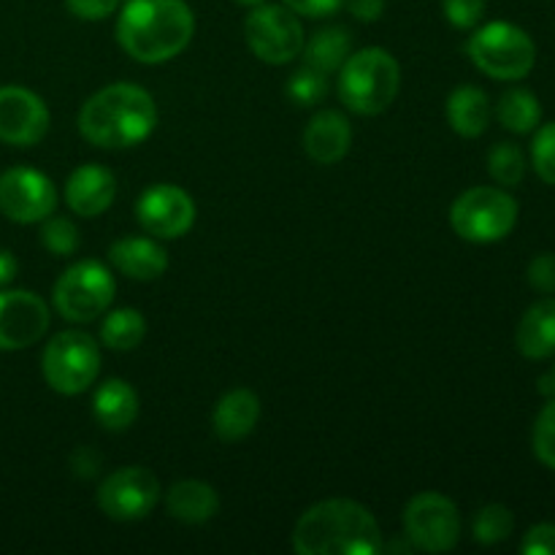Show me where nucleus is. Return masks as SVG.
<instances>
[{
    "label": "nucleus",
    "mask_w": 555,
    "mask_h": 555,
    "mask_svg": "<svg viewBox=\"0 0 555 555\" xmlns=\"http://www.w3.org/2000/svg\"><path fill=\"white\" fill-rule=\"evenodd\" d=\"M108 260L119 274L135 282H152L168 269V253L155 238L146 236H128L114 242L108 249Z\"/></svg>",
    "instance_id": "18"
},
{
    "label": "nucleus",
    "mask_w": 555,
    "mask_h": 555,
    "mask_svg": "<svg viewBox=\"0 0 555 555\" xmlns=\"http://www.w3.org/2000/svg\"><path fill=\"white\" fill-rule=\"evenodd\" d=\"M119 5H122V0H65V9H68L76 20L85 22L106 20L114 11H119Z\"/></svg>",
    "instance_id": "35"
},
{
    "label": "nucleus",
    "mask_w": 555,
    "mask_h": 555,
    "mask_svg": "<svg viewBox=\"0 0 555 555\" xmlns=\"http://www.w3.org/2000/svg\"><path fill=\"white\" fill-rule=\"evenodd\" d=\"M328 95V81L325 74L314 68H301L287 79V98H291L296 106H314L318 101Z\"/></svg>",
    "instance_id": "30"
},
{
    "label": "nucleus",
    "mask_w": 555,
    "mask_h": 555,
    "mask_svg": "<svg viewBox=\"0 0 555 555\" xmlns=\"http://www.w3.org/2000/svg\"><path fill=\"white\" fill-rule=\"evenodd\" d=\"M157 125V106L139 85L117 81L85 101L79 133L101 150H128L150 139Z\"/></svg>",
    "instance_id": "3"
},
{
    "label": "nucleus",
    "mask_w": 555,
    "mask_h": 555,
    "mask_svg": "<svg viewBox=\"0 0 555 555\" xmlns=\"http://www.w3.org/2000/svg\"><path fill=\"white\" fill-rule=\"evenodd\" d=\"M92 415H95L98 426H103L106 431H125L139 417V393L125 379H106L95 390Z\"/></svg>",
    "instance_id": "22"
},
{
    "label": "nucleus",
    "mask_w": 555,
    "mask_h": 555,
    "mask_svg": "<svg viewBox=\"0 0 555 555\" xmlns=\"http://www.w3.org/2000/svg\"><path fill=\"white\" fill-rule=\"evenodd\" d=\"M41 244L57 258H68L79 249V228L68 217H47L41 228Z\"/></svg>",
    "instance_id": "29"
},
{
    "label": "nucleus",
    "mask_w": 555,
    "mask_h": 555,
    "mask_svg": "<svg viewBox=\"0 0 555 555\" xmlns=\"http://www.w3.org/2000/svg\"><path fill=\"white\" fill-rule=\"evenodd\" d=\"M345 5L361 22H377L385 11V0H345Z\"/></svg>",
    "instance_id": "38"
},
{
    "label": "nucleus",
    "mask_w": 555,
    "mask_h": 555,
    "mask_svg": "<svg viewBox=\"0 0 555 555\" xmlns=\"http://www.w3.org/2000/svg\"><path fill=\"white\" fill-rule=\"evenodd\" d=\"M515 531V515L504 504H486L480 513L475 515L472 524V534L480 545H499V542L509 540Z\"/></svg>",
    "instance_id": "28"
},
{
    "label": "nucleus",
    "mask_w": 555,
    "mask_h": 555,
    "mask_svg": "<svg viewBox=\"0 0 555 555\" xmlns=\"http://www.w3.org/2000/svg\"><path fill=\"white\" fill-rule=\"evenodd\" d=\"M537 390H540L545 399H555V363L551 369H547L545 374H542L540 383H537Z\"/></svg>",
    "instance_id": "40"
},
{
    "label": "nucleus",
    "mask_w": 555,
    "mask_h": 555,
    "mask_svg": "<svg viewBox=\"0 0 555 555\" xmlns=\"http://www.w3.org/2000/svg\"><path fill=\"white\" fill-rule=\"evenodd\" d=\"M486 0H442V14L459 30H472L486 14Z\"/></svg>",
    "instance_id": "33"
},
{
    "label": "nucleus",
    "mask_w": 555,
    "mask_h": 555,
    "mask_svg": "<svg viewBox=\"0 0 555 555\" xmlns=\"http://www.w3.org/2000/svg\"><path fill=\"white\" fill-rule=\"evenodd\" d=\"M496 117L502 122V128H507L509 133H534L542 122L540 98L531 90H526V87H513V90H507L499 98Z\"/></svg>",
    "instance_id": "25"
},
{
    "label": "nucleus",
    "mask_w": 555,
    "mask_h": 555,
    "mask_svg": "<svg viewBox=\"0 0 555 555\" xmlns=\"http://www.w3.org/2000/svg\"><path fill=\"white\" fill-rule=\"evenodd\" d=\"M146 320L139 309H114L106 314L101 325V341L103 347L114 352H128L144 341Z\"/></svg>",
    "instance_id": "26"
},
{
    "label": "nucleus",
    "mask_w": 555,
    "mask_h": 555,
    "mask_svg": "<svg viewBox=\"0 0 555 555\" xmlns=\"http://www.w3.org/2000/svg\"><path fill=\"white\" fill-rule=\"evenodd\" d=\"M531 448L537 461L555 472V399H547L545 410L537 415L534 431H531Z\"/></svg>",
    "instance_id": "31"
},
{
    "label": "nucleus",
    "mask_w": 555,
    "mask_h": 555,
    "mask_svg": "<svg viewBox=\"0 0 555 555\" xmlns=\"http://www.w3.org/2000/svg\"><path fill=\"white\" fill-rule=\"evenodd\" d=\"M515 345L529 361H547L555 356V298L545 296L526 309L515 331Z\"/></svg>",
    "instance_id": "19"
},
{
    "label": "nucleus",
    "mask_w": 555,
    "mask_h": 555,
    "mask_svg": "<svg viewBox=\"0 0 555 555\" xmlns=\"http://www.w3.org/2000/svg\"><path fill=\"white\" fill-rule=\"evenodd\" d=\"M249 52L269 65H287L304 52V27L287 5L260 3L244 22Z\"/></svg>",
    "instance_id": "9"
},
{
    "label": "nucleus",
    "mask_w": 555,
    "mask_h": 555,
    "mask_svg": "<svg viewBox=\"0 0 555 555\" xmlns=\"http://www.w3.org/2000/svg\"><path fill=\"white\" fill-rule=\"evenodd\" d=\"M141 228L155 238H182L195 225V201L177 184H152L135 204Z\"/></svg>",
    "instance_id": "13"
},
{
    "label": "nucleus",
    "mask_w": 555,
    "mask_h": 555,
    "mask_svg": "<svg viewBox=\"0 0 555 555\" xmlns=\"http://www.w3.org/2000/svg\"><path fill=\"white\" fill-rule=\"evenodd\" d=\"M352 54V36L345 27H323L309 38L304 47V57H307L309 68L320 70V74H334L341 68L347 57Z\"/></svg>",
    "instance_id": "24"
},
{
    "label": "nucleus",
    "mask_w": 555,
    "mask_h": 555,
    "mask_svg": "<svg viewBox=\"0 0 555 555\" xmlns=\"http://www.w3.org/2000/svg\"><path fill=\"white\" fill-rule=\"evenodd\" d=\"M524 555H555V524H537L520 542Z\"/></svg>",
    "instance_id": "36"
},
{
    "label": "nucleus",
    "mask_w": 555,
    "mask_h": 555,
    "mask_svg": "<svg viewBox=\"0 0 555 555\" xmlns=\"http://www.w3.org/2000/svg\"><path fill=\"white\" fill-rule=\"evenodd\" d=\"M16 271H20V263H16L14 255H11L9 249H0V291L14 282Z\"/></svg>",
    "instance_id": "39"
},
{
    "label": "nucleus",
    "mask_w": 555,
    "mask_h": 555,
    "mask_svg": "<svg viewBox=\"0 0 555 555\" xmlns=\"http://www.w3.org/2000/svg\"><path fill=\"white\" fill-rule=\"evenodd\" d=\"M466 54L486 76L499 81H518L531 74L537 47L524 27L513 22H488L466 41Z\"/></svg>",
    "instance_id": "5"
},
{
    "label": "nucleus",
    "mask_w": 555,
    "mask_h": 555,
    "mask_svg": "<svg viewBox=\"0 0 555 555\" xmlns=\"http://www.w3.org/2000/svg\"><path fill=\"white\" fill-rule=\"evenodd\" d=\"M352 144V128L347 122L345 114L339 112H318L309 119L307 130H304V150L320 166H334L341 157L350 152Z\"/></svg>",
    "instance_id": "17"
},
{
    "label": "nucleus",
    "mask_w": 555,
    "mask_h": 555,
    "mask_svg": "<svg viewBox=\"0 0 555 555\" xmlns=\"http://www.w3.org/2000/svg\"><path fill=\"white\" fill-rule=\"evenodd\" d=\"M260 421V399L247 388L228 390L215 406L211 428L222 442H242L255 431Z\"/></svg>",
    "instance_id": "20"
},
{
    "label": "nucleus",
    "mask_w": 555,
    "mask_h": 555,
    "mask_svg": "<svg viewBox=\"0 0 555 555\" xmlns=\"http://www.w3.org/2000/svg\"><path fill=\"white\" fill-rule=\"evenodd\" d=\"M49 133V108L27 87H0V141L9 146H36Z\"/></svg>",
    "instance_id": "14"
},
{
    "label": "nucleus",
    "mask_w": 555,
    "mask_h": 555,
    "mask_svg": "<svg viewBox=\"0 0 555 555\" xmlns=\"http://www.w3.org/2000/svg\"><path fill=\"white\" fill-rule=\"evenodd\" d=\"M401 87V68L385 49L369 47L352 52L339 68V95L350 112L377 117L396 101Z\"/></svg>",
    "instance_id": "4"
},
{
    "label": "nucleus",
    "mask_w": 555,
    "mask_h": 555,
    "mask_svg": "<svg viewBox=\"0 0 555 555\" xmlns=\"http://www.w3.org/2000/svg\"><path fill=\"white\" fill-rule=\"evenodd\" d=\"M166 509L171 518L190 526H198L220 513V496L204 480H179L168 488Z\"/></svg>",
    "instance_id": "23"
},
{
    "label": "nucleus",
    "mask_w": 555,
    "mask_h": 555,
    "mask_svg": "<svg viewBox=\"0 0 555 555\" xmlns=\"http://www.w3.org/2000/svg\"><path fill=\"white\" fill-rule=\"evenodd\" d=\"M114 296H117V282L112 271L98 260H79L54 282L52 304L60 318L68 323H92L108 312Z\"/></svg>",
    "instance_id": "7"
},
{
    "label": "nucleus",
    "mask_w": 555,
    "mask_h": 555,
    "mask_svg": "<svg viewBox=\"0 0 555 555\" xmlns=\"http://www.w3.org/2000/svg\"><path fill=\"white\" fill-rule=\"evenodd\" d=\"M95 502L106 518L119 524L141 520L160 502V480L146 466H125L101 482Z\"/></svg>",
    "instance_id": "11"
},
{
    "label": "nucleus",
    "mask_w": 555,
    "mask_h": 555,
    "mask_svg": "<svg viewBox=\"0 0 555 555\" xmlns=\"http://www.w3.org/2000/svg\"><path fill=\"white\" fill-rule=\"evenodd\" d=\"M298 555H377L385 551L377 518L352 499H325L298 518L293 529Z\"/></svg>",
    "instance_id": "2"
},
{
    "label": "nucleus",
    "mask_w": 555,
    "mask_h": 555,
    "mask_svg": "<svg viewBox=\"0 0 555 555\" xmlns=\"http://www.w3.org/2000/svg\"><path fill=\"white\" fill-rule=\"evenodd\" d=\"M488 173L499 188H518L526 177V155L513 141H499L488 152Z\"/></svg>",
    "instance_id": "27"
},
{
    "label": "nucleus",
    "mask_w": 555,
    "mask_h": 555,
    "mask_svg": "<svg viewBox=\"0 0 555 555\" xmlns=\"http://www.w3.org/2000/svg\"><path fill=\"white\" fill-rule=\"evenodd\" d=\"M117 198V179L98 163L79 166L65 182V204L79 217H98L112 209Z\"/></svg>",
    "instance_id": "16"
},
{
    "label": "nucleus",
    "mask_w": 555,
    "mask_h": 555,
    "mask_svg": "<svg viewBox=\"0 0 555 555\" xmlns=\"http://www.w3.org/2000/svg\"><path fill=\"white\" fill-rule=\"evenodd\" d=\"M285 5L291 11H296V14L318 20V16H328L334 11H339L345 5V0H285Z\"/></svg>",
    "instance_id": "37"
},
{
    "label": "nucleus",
    "mask_w": 555,
    "mask_h": 555,
    "mask_svg": "<svg viewBox=\"0 0 555 555\" xmlns=\"http://www.w3.org/2000/svg\"><path fill=\"white\" fill-rule=\"evenodd\" d=\"M450 225L472 244L502 242L518 225V201L502 188H472L455 198Z\"/></svg>",
    "instance_id": "6"
},
{
    "label": "nucleus",
    "mask_w": 555,
    "mask_h": 555,
    "mask_svg": "<svg viewBox=\"0 0 555 555\" xmlns=\"http://www.w3.org/2000/svg\"><path fill=\"white\" fill-rule=\"evenodd\" d=\"M526 276H529V285L534 287L537 293H542V296H553L555 293V255L553 253L537 255V258L529 263Z\"/></svg>",
    "instance_id": "34"
},
{
    "label": "nucleus",
    "mask_w": 555,
    "mask_h": 555,
    "mask_svg": "<svg viewBox=\"0 0 555 555\" xmlns=\"http://www.w3.org/2000/svg\"><path fill=\"white\" fill-rule=\"evenodd\" d=\"M491 98L482 87L475 85L455 87L444 103V117H448L450 128L464 139H477L486 133L491 125Z\"/></svg>",
    "instance_id": "21"
},
{
    "label": "nucleus",
    "mask_w": 555,
    "mask_h": 555,
    "mask_svg": "<svg viewBox=\"0 0 555 555\" xmlns=\"http://www.w3.org/2000/svg\"><path fill=\"white\" fill-rule=\"evenodd\" d=\"M57 206V188L47 173L14 166L0 173V215L20 225L43 222Z\"/></svg>",
    "instance_id": "12"
},
{
    "label": "nucleus",
    "mask_w": 555,
    "mask_h": 555,
    "mask_svg": "<svg viewBox=\"0 0 555 555\" xmlns=\"http://www.w3.org/2000/svg\"><path fill=\"white\" fill-rule=\"evenodd\" d=\"M41 372L54 393H85L101 374V347L90 334L63 331L54 339H49L41 358Z\"/></svg>",
    "instance_id": "8"
},
{
    "label": "nucleus",
    "mask_w": 555,
    "mask_h": 555,
    "mask_svg": "<svg viewBox=\"0 0 555 555\" xmlns=\"http://www.w3.org/2000/svg\"><path fill=\"white\" fill-rule=\"evenodd\" d=\"M195 14L184 0H125L117 16V43L144 65L168 63L190 47Z\"/></svg>",
    "instance_id": "1"
},
{
    "label": "nucleus",
    "mask_w": 555,
    "mask_h": 555,
    "mask_svg": "<svg viewBox=\"0 0 555 555\" xmlns=\"http://www.w3.org/2000/svg\"><path fill=\"white\" fill-rule=\"evenodd\" d=\"M531 166L542 182L555 188V122L537 128L534 141H531Z\"/></svg>",
    "instance_id": "32"
},
{
    "label": "nucleus",
    "mask_w": 555,
    "mask_h": 555,
    "mask_svg": "<svg viewBox=\"0 0 555 555\" xmlns=\"http://www.w3.org/2000/svg\"><path fill=\"white\" fill-rule=\"evenodd\" d=\"M49 307L30 291H0V350L33 347L49 331Z\"/></svg>",
    "instance_id": "15"
},
{
    "label": "nucleus",
    "mask_w": 555,
    "mask_h": 555,
    "mask_svg": "<svg viewBox=\"0 0 555 555\" xmlns=\"http://www.w3.org/2000/svg\"><path fill=\"white\" fill-rule=\"evenodd\" d=\"M238 5H247V9H255V5H260V3H266V0H236Z\"/></svg>",
    "instance_id": "41"
},
{
    "label": "nucleus",
    "mask_w": 555,
    "mask_h": 555,
    "mask_svg": "<svg viewBox=\"0 0 555 555\" xmlns=\"http://www.w3.org/2000/svg\"><path fill=\"white\" fill-rule=\"evenodd\" d=\"M404 537L421 553H448L461 540L459 507L442 493H417L404 507Z\"/></svg>",
    "instance_id": "10"
}]
</instances>
